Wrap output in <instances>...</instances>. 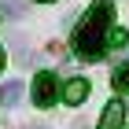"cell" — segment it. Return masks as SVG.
<instances>
[{
    "label": "cell",
    "mask_w": 129,
    "mask_h": 129,
    "mask_svg": "<svg viewBox=\"0 0 129 129\" xmlns=\"http://www.w3.org/2000/svg\"><path fill=\"white\" fill-rule=\"evenodd\" d=\"M37 4H52V0H37Z\"/></svg>",
    "instance_id": "9c48e42d"
},
{
    "label": "cell",
    "mask_w": 129,
    "mask_h": 129,
    "mask_svg": "<svg viewBox=\"0 0 129 129\" xmlns=\"http://www.w3.org/2000/svg\"><path fill=\"white\" fill-rule=\"evenodd\" d=\"M111 85H114V92H129V59L114 67V74H111Z\"/></svg>",
    "instance_id": "5b68a950"
},
{
    "label": "cell",
    "mask_w": 129,
    "mask_h": 129,
    "mask_svg": "<svg viewBox=\"0 0 129 129\" xmlns=\"http://www.w3.org/2000/svg\"><path fill=\"white\" fill-rule=\"evenodd\" d=\"M22 100V81H8L4 89H0V103H8V107H15Z\"/></svg>",
    "instance_id": "8992f818"
},
{
    "label": "cell",
    "mask_w": 129,
    "mask_h": 129,
    "mask_svg": "<svg viewBox=\"0 0 129 129\" xmlns=\"http://www.w3.org/2000/svg\"><path fill=\"white\" fill-rule=\"evenodd\" d=\"M55 100H59V78L52 70H41L33 78V103L41 111H48V107H55Z\"/></svg>",
    "instance_id": "7a4b0ae2"
},
{
    "label": "cell",
    "mask_w": 129,
    "mask_h": 129,
    "mask_svg": "<svg viewBox=\"0 0 129 129\" xmlns=\"http://www.w3.org/2000/svg\"><path fill=\"white\" fill-rule=\"evenodd\" d=\"M125 41H129V33H125V30H107V44H111V48H122Z\"/></svg>",
    "instance_id": "52a82bcc"
},
{
    "label": "cell",
    "mask_w": 129,
    "mask_h": 129,
    "mask_svg": "<svg viewBox=\"0 0 129 129\" xmlns=\"http://www.w3.org/2000/svg\"><path fill=\"white\" fill-rule=\"evenodd\" d=\"M100 129H125V100H111L103 118H100Z\"/></svg>",
    "instance_id": "3957f363"
},
{
    "label": "cell",
    "mask_w": 129,
    "mask_h": 129,
    "mask_svg": "<svg viewBox=\"0 0 129 129\" xmlns=\"http://www.w3.org/2000/svg\"><path fill=\"white\" fill-rule=\"evenodd\" d=\"M0 70H4V48H0Z\"/></svg>",
    "instance_id": "ba28073f"
},
{
    "label": "cell",
    "mask_w": 129,
    "mask_h": 129,
    "mask_svg": "<svg viewBox=\"0 0 129 129\" xmlns=\"http://www.w3.org/2000/svg\"><path fill=\"white\" fill-rule=\"evenodd\" d=\"M111 22H114V4H111V0H96V4L81 15V22L74 26V52H78V59L96 63L100 55H103Z\"/></svg>",
    "instance_id": "6da1fadb"
},
{
    "label": "cell",
    "mask_w": 129,
    "mask_h": 129,
    "mask_svg": "<svg viewBox=\"0 0 129 129\" xmlns=\"http://www.w3.org/2000/svg\"><path fill=\"white\" fill-rule=\"evenodd\" d=\"M85 96H89V81H85V78H70L67 89H63V100L78 107V103H85Z\"/></svg>",
    "instance_id": "277c9868"
}]
</instances>
